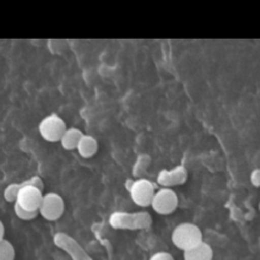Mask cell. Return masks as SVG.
I'll return each mask as SVG.
<instances>
[{"mask_svg":"<svg viewBox=\"0 0 260 260\" xmlns=\"http://www.w3.org/2000/svg\"><path fill=\"white\" fill-rule=\"evenodd\" d=\"M108 221L115 230H145L151 226L152 216L147 211H114L110 214Z\"/></svg>","mask_w":260,"mask_h":260,"instance_id":"1","label":"cell"},{"mask_svg":"<svg viewBox=\"0 0 260 260\" xmlns=\"http://www.w3.org/2000/svg\"><path fill=\"white\" fill-rule=\"evenodd\" d=\"M171 240L173 245L185 252L195 247L202 240V232L198 225L192 222H181L172 232Z\"/></svg>","mask_w":260,"mask_h":260,"instance_id":"2","label":"cell"},{"mask_svg":"<svg viewBox=\"0 0 260 260\" xmlns=\"http://www.w3.org/2000/svg\"><path fill=\"white\" fill-rule=\"evenodd\" d=\"M64 211L65 202L61 195L55 192H49L43 195L38 209L39 214H41L43 218L49 221H55L63 215Z\"/></svg>","mask_w":260,"mask_h":260,"instance_id":"3","label":"cell"},{"mask_svg":"<svg viewBox=\"0 0 260 260\" xmlns=\"http://www.w3.org/2000/svg\"><path fill=\"white\" fill-rule=\"evenodd\" d=\"M66 129L65 121L54 113L46 116L39 124V133L41 137L48 142L60 141Z\"/></svg>","mask_w":260,"mask_h":260,"instance_id":"4","label":"cell"},{"mask_svg":"<svg viewBox=\"0 0 260 260\" xmlns=\"http://www.w3.org/2000/svg\"><path fill=\"white\" fill-rule=\"evenodd\" d=\"M54 245L64 251L71 260H93L83 247L70 235L64 232H58L53 237Z\"/></svg>","mask_w":260,"mask_h":260,"instance_id":"5","label":"cell"},{"mask_svg":"<svg viewBox=\"0 0 260 260\" xmlns=\"http://www.w3.org/2000/svg\"><path fill=\"white\" fill-rule=\"evenodd\" d=\"M129 193L132 201L136 205L140 207H147L151 204L155 188L151 181L139 178L131 183L129 186Z\"/></svg>","mask_w":260,"mask_h":260,"instance_id":"6","label":"cell"},{"mask_svg":"<svg viewBox=\"0 0 260 260\" xmlns=\"http://www.w3.org/2000/svg\"><path fill=\"white\" fill-rule=\"evenodd\" d=\"M178 204V195L172 188H160L155 191L150 206L156 213L168 215L177 209Z\"/></svg>","mask_w":260,"mask_h":260,"instance_id":"7","label":"cell"},{"mask_svg":"<svg viewBox=\"0 0 260 260\" xmlns=\"http://www.w3.org/2000/svg\"><path fill=\"white\" fill-rule=\"evenodd\" d=\"M188 179V170L183 165H178L172 169H162L158 174L156 181L162 188H171L186 183Z\"/></svg>","mask_w":260,"mask_h":260,"instance_id":"8","label":"cell"},{"mask_svg":"<svg viewBox=\"0 0 260 260\" xmlns=\"http://www.w3.org/2000/svg\"><path fill=\"white\" fill-rule=\"evenodd\" d=\"M21 184L22 187L17 194L15 202L23 209L29 211H38L44 195L43 191L36 187L24 185L23 182H21Z\"/></svg>","mask_w":260,"mask_h":260,"instance_id":"9","label":"cell"},{"mask_svg":"<svg viewBox=\"0 0 260 260\" xmlns=\"http://www.w3.org/2000/svg\"><path fill=\"white\" fill-rule=\"evenodd\" d=\"M183 253L184 260H212L213 258L212 248L203 241Z\"/></svg>","mask_w":260,"mask_h":260,"instance_id":"10","label":"cell"},{"mask_svg":"<svg viewBox=\"0 0 260 260\" xmlns=\"http://www.w3.org/2000/svg\"><path fill=\"white\" fill-rule=\"evenodd\" d=\"M76 149L81 157L90 158L99 150L98 140L92 135L83 134Z\"/></svg>","mask_w":260,"mask_h":260,"instance_id":"11","label":"cell"},{"mask_svg":"<svg viewBox=\"0 0 260 260\" xmlns=\"http://www.w3.org/2000/svg\"><path fill=\"white\" fill-rule=\"evenodd\" d=\"M83 134L84 133L76 127L67 128L60 139V143L62 147L66 150L76 149Z\"/></svg>","mask_w":260,"mask_h":260,"instance_id":"12","label":"cell"},{"mask_svg":"<svg viewBox=\"0 0 260 260\" xmlns=\"http://www.w3.org/2000/svg\"><path fill=\"white\" fill-rule=\"evenodd\" d=\"M150 162V157L147 154H140L136 161L134 162L132 174L135 177H138V179L145 173L147 170V167L149 166Z\"/></svg>","mask_w":260,"mask_h":260,"instance_id":"13","label":"cell"},{"mask_svg":"<svg viewBox=\"0 0 260 260\" xmlns=\"http://www.w3.org/2000/svg\"><path fill=\"white\" fill-rule=\"evenodd\" d=\"M15 250L13 245L6 239L0 241V260H14Z\"/></svg>","mask_w":260,"mask_h":260,"instance_id":"14","label":"cell"},{"mask_svg":"<svg viewBox=\"0 0 260 260\" xmlns=\"http://www.w3.org/2000/svg\"><path fill=\"white\" fill-rule=\"evenodd\" d=\"M22 187L21 183H11L5 187L3 191V197L7 202H15L17 198V194Z\"/></svg>","mask_w":260,"mask_h":260,"instance_id":"15","label":"cell"},{"mask_svg":"<svg viewBox=\"0 0 260 260\" xmlns=\"http://www.w3.org/2000/svg\"><path fill=\"white\" fill-rule=\"evenodd\" d=\"M13 209H14V213L15 215L21 219V220H31L34 218H36L39 214L38 211H29L26 209H23L22 207H20L16 202H14L13 205Z\"/></svg>","mask_w":260,"mask_h":260,"instance_id":"16","label":"cell"},{"mask_svg":"<svg viewBox=\"0 0 260 260\" xmlns=\"http://www.w3.org/2000/svg\"><path fill=\"white\" fill-rule=\"evenodd\" d=\"M23 183H24V185L36 187V188L40 189L41 191L44 190V182H43L42 178L39 176H32V177L26 179L25 181H23Z\"/></svg>","mask_w":260,"mask_h":260,"instance_id":"17","label":"cell"},{"mask_svg":"<svg viewBox=\"0 0 260 260\" xmlns=\"http://www.w3.org/2000/svg\"><path fill=\"white\" fill-rule=\"evenodd\" d=\"M149 260H175L172 254L165 251H159L154 254H152L149 258Z\"/></svg>","mask_w":260,"mask_h":260,"instance_id":"18","label":"cell"},{"mask_svg":"<svg viewBox=\"0 0 260 260\" xmlns=\"http://www.w3.org/2000/svg\"><path fill=\"white\" fill-rule=\"evenodd\" d=\"M250 181L253 186L260 187V168L252 171V173L250 175Z\"/></svg>","mask_w":260,"mask_h":260,"instance_id":"19","label":"cell"},{"mask_svg":"<svg viewBox=\"0 0 260 260\" xmlns=\"http://www.w3.org/2000/svg\"><path fill=\"white\" fill-rule=\"evenodd\" d=\"M4 232H5L4 224H3V222L0 220V241L4 239Z\"/></svg>","mask_w":260,"mask_h":260,"instance_id":"20","label":"cell"},{"mask_svg":"<svg viewBox=\"0 0 260 260\" xmlns=\"http://www.w3.org/2000/svg\"><path fill=\"white\" fill-rule=\"evenodd\" d=\"M259 210H260V201H259Z\"/></svg>","mask_w":260,"mask_h":260,"instance_id":"21","label":"cell"}]
</instances>
